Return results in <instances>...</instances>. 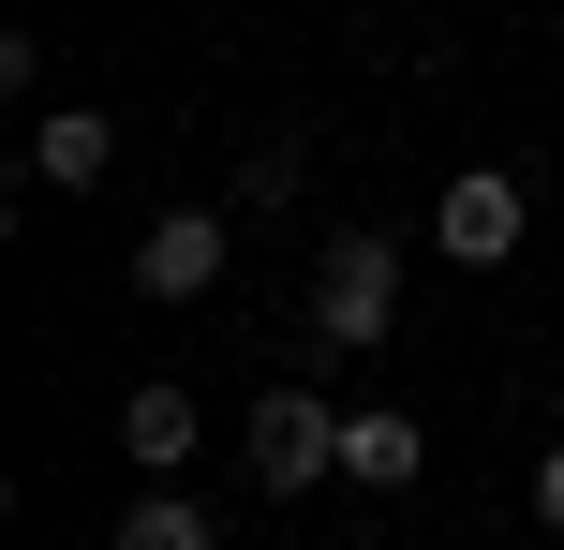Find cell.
Here are the masks:
<instances>
[{"label": "cell", "instance_id": "1", "mask_svg": "<svg viewBox=\"0 0 564 550\" xmlns=\"http://www.w3.org/2000/svg\"><path fill=\"white\" fill-rule=\"evenodd\" d=\"M312 327H327V357H371L401 327V238L371 224H327V254H312Z\"/></svg>", "mask_w": 564, "mask_h": 550}, {"label": "cell", "instance_id": "2", "mask_svg": "<svg viewBox=\"0 0 564 550\" xmlns=\"http://www.w3.org/2000/svg\"><path fill=\"white\" fill-rule=\"evenodd\" d=\"M341 476V417L312 387H268L253 402V492H327Z\"/></svg>", "mask_w": 564, "mask_h": 550}, {"label": "cell", "instance_id": "3", "mask_svg": "<svg viewBox=\"0 0 564 550\" xmlns=\"http://www.w3.org/2000/svg\"><path fill=\"white\" fill-rule=\"evenodd\" d=\"M431 238H446V268H506L520 254V179L506 164H460L446 208H431Z\"/></svg>", "mask_w": 564, "mask_h": 550}, {"label": "cell", "instance_id": "4", "mask_svg": "<svg viewBox=\"0 0 564 550\" xmlns=\"http://www.w3.org/2000/svg\"><path fill=\"white\" fill-rule=\"evenodd\" d=\"M224 254H238V238L208 224V208H164V224L134 238V283H149V298H208V283H224Z\"/></svg>", "mask_w": 564, "mask_h": 550}, {"label": "cell", "instance_id": "5", "mask_svg": "<svg viewBox=\"0 0 564 550\" xmlns=\"http://www.w3.org/2000/svg\"><path fill=\"white\" fill-rule=\"evenodd\" d=\"M105 164H119V119H105V105H59V119H30V179H59V194H89Z\"/></svg>", "mask_w": 564, "mask_h": 550}, {"label": "cell", "instance_id": "6", "mask_svg": "<svg viewBox=\"0 0 564 550\" xmlns=\"http://www.w3.org/2000/svg\"><path fill=\"white\" fill-rule=\"evenodd\" d=\"M119 446H134L149 476H178L194 462V387H134V402H119Z\"/></svg>", "mask_w": 564, "mask_h": 550}, {"label": "cell", "instance_id": "7", "mask_svg": "<svg viewBox=\"0 0 564 550\" xmlns=\"http://www.w3.org/2000/svg\"><path fill=\"white\" fill-rule=\"evenodd\" d=\"M416 476V417H341V492H401Z\"/></svg>", "mask_w": 564, "mask_h": 550}, {"label": "cell", "instance_id": "8", "mask_svg": "<svg viewBox=\"0 0 564 550\" xmlns=\"http://www.w3.org/2000/svg\"><path fill=\"white\" fill-rule=\"evenodd\" d=\"M119 550H224V521H208L194 492H149L134 521H119Z\"/></svg>", "mask_w": 564, "mask_h": 550}, {"label": "cell", "instance_id": "9", "mask_svg": "<svg viewBox=\"0 0 564 550\" xmlns=\"http://www.w3.org/2000/svg\"><path fill=\"white\" fill-rule=\"evenodd\" d=\"M535 521L564 536V446H550V462H535Z\"/></svg>", "mask_w": 564, "mask_h": 550}]
</instances>
